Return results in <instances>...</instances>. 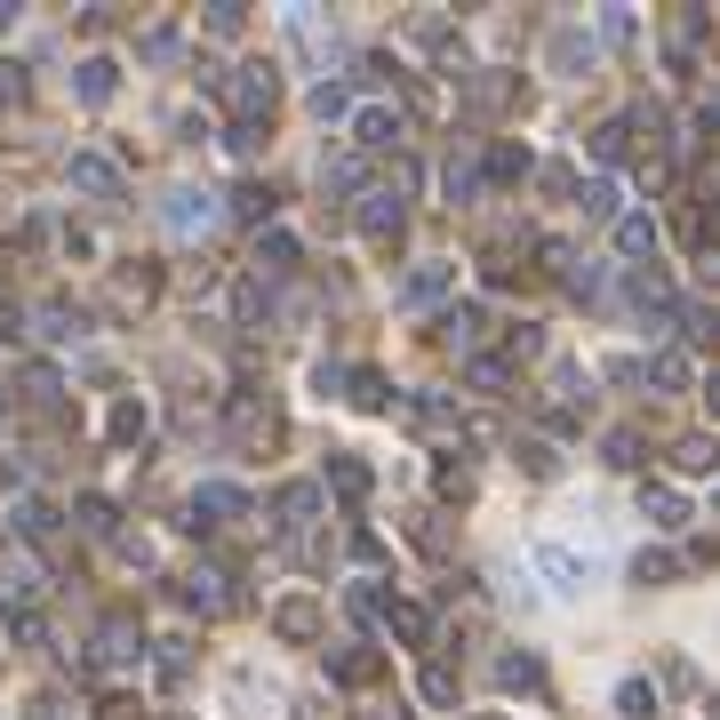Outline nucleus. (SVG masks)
I'll return each mask as SVG.
<instances>
[{
  "instance_id": "nucleus-8",
  "label": "nucleus",
  "mask_w": 720,
  "mask_h": 720,
  "mask_svg": "<svg viewBox=\"0 0 720 720\" xmlns=\"http://www.w3.org/2000/svg\"><path fill=\"white\" fill-rule=\"evenodd\" d=\"M640 376H648V385H657V393H689V385H697V361L680 353V345H657V353H648V368H640Z\"/></svg>"
},
{
  "instance_id": "nucleus-38",
  "label": "nucleus",
  "mask_w": 720,
  "mask_h": 720,
  "mask_svg": "<svg viewBox=\"0 0 720 720\" xmlns=\"http://www.w3.org/2000/svg\"><path fill=\"white\" fill-rule=\"evenodd\" d=\"M232 217L264 225V217H272V192H264V185H240V192H232Z\"/></svg>"
},
{
  "instance_id": "nucleus-9",
  "label": "nucleus",
  "mask_w": 720,
  "mask_h": 720,
  "mask_svg": "<svg viewBox=\"0 0 720 720\" xmlns=\"http://www.w3.org/2000/svg\"><path fill=\"white\" fill-rule=\"evenodd\" d=\"M289 41L313 56V64H328V49H336V24L321 17V9H289Z\"/></svg>"
},
{
  "instance_id": "nucleus-29",
  "label": "nucleus",
  "mask_w": 720,
  "mask_h": 720,
  "mask_svg": "<svg viewBox=\"0 0 720 720\" xmlns=\"http://www.w3.org/2000/svg\"><path fill=\"white\" fill-rule=\"evenodd\" d=\"M41 336H49V345H73V336H81V313H73V304H41Z\"/></svg>"
},
{
  "instance_id": "nucleus-24",
  "label": "nucleus",
  "mask_w": 720,
  "mask_h": 720,
  "mask_svg": "<svg viewBox=\"0 0 720 720\" xmlns=\"http://www.w3.org/2000/svg\"><path fill=\"white\" fill-rule=\"evenodd\" d=\"M32 593H41V576H32V561H9V568H0V608H24Z\"/></svg>"
},
{
  "instance_id": "nucleus-18",
  "label": "nucleus",
  "mask_w": 720,
  "mask_h": 720,
  "mask_svg": "<svg viewBox=\"0 0 720 720\" xmlns=\"http://www.w3.org/2000/svg\"><path fill=\"white\" fill-rule=\"evenodd\" d=\"M96 648H105V665H145V633L121 625V616H113L105 633H96Z\"/></svg>"
},
{
  "instance_id": "nucleus-17",
  "label": "nucleus",
  "mask_w": 720,
  "mask_h": 720,
  "mask_svg": "<svg viewBox=\"0 0 720 720\" xmlns=\"http://www.w3.org/2000/svg\"><path fill=\"white\" fill-rule=\"evenodd\" d=\"M73 88H81V105H113V88H121V64H113V56H88L81 73H73Z\"/></svg>"
},
{
  "instance_id": "nucleus-19",
  "label": "nucleus",
  "mask_w": 720,
  "mask_h": 720,
  "mask_svg": "<svg viewBox=\"0 0 720 720\" xmlns=\"http://www.w3.org/2000/svg\"><path fill=\"white\" fill-rule=\"evenodd\" d=\"M296 264V232L289 225H264L257 232V272H289Z\"/></svg>"
},
{
  "instance_id": "nucleus-33",
  "label": "nucleus",
  "mask_w": 720,
  "mask_h": 720,
  "mask_svg": "<svg viewBox=\"0 0 720 720\" xmlns=\"http://www.w3.org/2000/svg\"><path fill=\"white\" fill-rule=\"evenodd\" d=\"M593 153H601V160H625V153H633V128H625V121H601V128H593Z\"/></svg>"
},
{
  "instance_id": "nucleus-20",
  "label": "nucleus",
  "mask_w": 720,
  "mask_h": 720,
  "mask_svg": "<svg viewBox=\"0 0 720 720\" xmlns=\"http://www.w3.org/2000/svg\"><path fill=\"white\" fill-rule=\"evenodd\" d=\"M9 521H17V536H24V544H41V536H56V504H49V497H24V504L9 512Z\"/></svg>"
},
{
  "instance_id": "nucleus-31",
  "label": "nucleus",
  "mask_w": 720,
  "mask_h": 720,
  "mask_svg": "<svg viewBox=\"0 0 720 720\" xmlns=\"http://www.w3.org/2000/svg\"><path fill=\"white\" fill-rule=\"evenodd\" d=\"M504 376H512V368L489 361V353H472V361H465V385H472V393H504Z\"/></svg>"
},
{
  "instance_id": "nucleus-1",
  "label": "nucleus",
  "mask_w": 720,
  "mask_h": 720,
  "mask_svg": "<svg viewBox=\"0 0 720 720\" xmlns=\"http://www.w3.org/2000/svg\"><path fill=\"white\" fill-rule=\"evenodd\" d=\"M160 225L177 232V240H192V232H209V225H217V192H209V185H177V192L160 200Z\"/></svg>"
},
{
  "instance_id": "nucleus-14",
  "label": "nucleus",
  "mask_w": 720,
  "mask_h": 720,
  "mask_svg": "<svg viewBox=\"0 0 720 720\" xmlns=\"http://www.w3.org/2000/svg\"><path fill=\"white\" fill-rule=\"evenodd\" d=\"M440 336H449L457 353H480V336H489V313H480V304H449V313H440Z\"/></svg>"
},
{
  "instance_id": "nucleus-46",
  "label": "nucleus",
  "mask_w": 720,
  "mask_h": 720,
  "mask_svg": "<svg viewBox=\"0 0 720 720\" xmlns=\"http://www.w3.org/2000/svg\"><path fill=\"white\" fill-rule=\"evenodd\" d=\"M24 88V64H0V96H17Z\"/></svg>"
},
{
  "instance_id": "nucleus-27",
  "label": "nucleus",
  "mask_w": 720,
  "mask_h": 720,
  "mask_svg": "<svg viewBox=\"0 0 720 720\" xmlns=\"http://www.w3.org/2000/svg\"><path fill=\"white\" fill-rule=\"evenodd\" d=\"M328 672L345 680V689H361V680H376V657H368V648H336V657H328Z\"/></svg>"
},
{
  "instance_id": "nucleus-32",
  "label": "nucleus",
  "mask_w": 720,
  "mask_h": 720,
  "mask_svg": "<svg viewBox=\"0 0 720 720\" xmlns=\"http://www.w3.org/2000/svg\"><path fill=\"white\" fill-rule=\"evenodd\" d=\"M393 633H400V640H417V648H425V640H432V616H425L417 601H393Z\"/></svg>"
},
{
  "instance_id": "nucleus-21",
  "label": "nucleus",
  "mask_w": 720,
  "mask_h": 720,
  "mask_svg": "<svg viewBox=\"0 0 720 720\" xmlns=\"http://www.w3.org/2000/svg\"><path fill=\"white\" fill-rule=\"evenodd\" d=\"M185 608L217 616V608H225V576H217V568H192V576H185Z\"/></svg>"
},
{
  "instance_id": "nucleus-28",
  "label": "nucleus",
  "mask_w": 720,
  "mask_h": 720,
  "mask_svg": "<svg viewBox=\"0 0 720 720\" xmlns=\"http://www.w3.org/2000/svg\"><path fill=\"white\" fill-rule=\"evenodd\" d=\"M145 425H153V417H145V400H113V417H105L113 440H145Z\"/></svg>"
},
{
  "instance_id": "nucleus-47",
  "label": "nucleus",
  "mask_w": 720,
  "mask_h": 720,
  "mask_svg": "<svg viewBox=\"0 0 720 720\" xmlns=\"http://www.w3.org/2000/svg\"><path fill=\"white\" fill-rule=\"evenodd\" d=\"M9 24H17V9H9V0H0V32H9Z\"/></svg>"
},
{
  "instance_id": "nucleus-39",
  "label": "nucleus",
  "mask_w": 720,
  "mask_h": 720,
  "mask_svg": "<svg viewBox=\"0 0 720 720\" xmlns=\"http://www.w3.org/2000/svg\"><path fill=\"white\" fill-rule=\"evenodd\" d=\"M24 393H32V400H56V393H64V376H56L49 361H32V368H24Z\"/></svg>"
},
{
  "instance_id": "nucleus-11",
  "label": "nucleus",
  "mask_w": 720,
  "mask_h": 720,
  "mask_svg": "<svg viewBox=\"0 0 720 720\" xmlns=\"http://www.w3.org/2000/svg\"><path fill=\"white\" fill-rule=\"evenodd\" d=\"M272 64H240V81H232V105H240V121H257V113H272Z\"/></svg>"
},
{
  "instance_id": "nucleus-36",
  "label": "nucleus",
  "mask_w": 720,
  "mask_h": 720,
  "mask_svg": "<svg viewBox=\"0 0 720 720\" xmlns=\"http://www.w3.org/2000/svg\"><path fill=\"white\" fill-rule=\"evenodd\" d=\"M353 400H361V408H393V385H385L376 368H353Z\"/></svg>"
},
{
  "instance_id": "nucleus-43",
  "label": "nucleus",
  "mask_w": 720,
  "mask_h": 720,
  "mask_svg": "<svg viewBox=\"0 0 720 720\" xmlns=\"http://www.w3.org/2000/svg\"><path fill=\"white\" fill-rule=\"evenodd\" d=\"M633 576H640V585H648V576L665 585V576H672V553H640V561H633Z\"/></svg>"
},
{
  "instance_id": "nucleus-30",
  "label": "nucleus",
  "mask_w": 720,
  "mask_h": 720,
  "mask_svg": "<svg viewBox=\"0 0 720 720\" xmlns=\"http://www.w3.org/2000/svg\"><path fill=\"white\" fill-rule=\"evenodd\" d=\"M281 512H289V521H313V512H321V480H289V489H281Z\"/></svg>"
},
{
  "instance_id": "nucleus-26",
  "label": "nucleus",
  "mask_w": 720,
  "mask_h": 720,
  "mask_svg": "<svg viewBox=\"0 0 720 720\" xmlns=\"http://www.w3.org/2000/svg\"><path fill=\"white\" fill-rule=\"evenodd\" d=\"M81 529L88 536H121V504L113 497H81Z\"/></svg>"
},
{
  "instance_id": "nucleus-15",
  "label": "nucleus",
  "mask_w": 720,
  "mask_h": 720,
  "mask_svg": "<svg viewBox=\"0 0 720 720\" xmlns=\"http://www.w3.org/2000/svg\"><path fill=\"white\" fill-rule=\"evenodd\" d=\"M576 209H585L593 225H616V217H625V192H616V177H585V185H576Z\"/></svg>"
},
{
  "instance_id": "nucleus-37",
  "label": "nucleus",
  "mask_w": 720,
  "mask_h": 720,
  "mask_svg": "<svg viewBox=\"0 0 720 720\" xmlns=\"http://www.w3.org/2000/svg\"><path fill=\"white\" fill-rule=\"evenodd\" d=\"M489 177H497V185L529 177V153H521V145H497V153H489Z\"/></svg>"
},
{
  "instance_id": "nucleus-4",
  "label": "nucleus",
  "mask_w": 720,
  "mask_h": 720,
  "mask_svg": "<svg viewBox=\"0 0 720 720\" xmlns=\"http://www.w3.org/2000/svg\"><path fill=\"white\" fill-rule=\"evenodd\" d=\"M544 64H553V73H593L601 64V41L585 24H553V41H544Z\"/></svg>"
},
{
  "instance_id": "nucleus-7",
  "label": "nucleus",
  "mask_w": 720,
  "mask_h": 720,
  "mask_svg": "<svg viewBox=\"0 0 720 720\" xmlns=\"http://www.w3.org/2000/svg\"><path fill=\"white\" fill-rule=\"evenodd\" d=\"M457 289V264H440V257H425V264H408V281L393 289L400 304H432V296H449Z\"/></svg>"
},
{
  "instance_id": "nucleus-5",
  "label": "nucleus",
  "mask_w": 720,
  "mask_h": 720,
  "mask_svg": "<svg viewBox=\"0 0 720 720\" xmlns=\"http://www.w3.org/2000/svg\"><path fill=\"white\" fill-rule=\"evenodd\" d=\"M64 177H73V192H88V200H113V192H121V160H113V153H73Z\"/></svg>"
},
{
  "instance_id": "nucleus-3",
  "label": "nucleus",
  "mask_w": 720,
  "mask_h": 720,
  "mask_svg": "<svg viewBox=\"0 0 720 720\" xmlns=\"http://www.w3.org/2000/svg\"><path fill=\"white\" fill-rule=\"evenodd\" d=\"M185 512H192V521H185V529H225V521H240V512H249V497H240V489H232V480H200V489H192V504H185Z\"/></svg>"
},
{
  "instance_id": "nucleus-22",
  "label": "nucleus",
  "mask_w": 720,
  "mask_h": 720,
  "mask_svg": "<svg viewBox=\"0 0 720 720\" xmlns=\"http://www.w3.org/2000/svg\"><path fill=\"white\" fill-rule=\"evenodd\" d=\"M497 689L536 697V689H544V665H536V657H504V665H497Z\"/></svg>"
},
{
  "instance_id": "nucleus-40",
  "label": "nucleus",
  "mask_w": 720,
  "mask_h": 720,
  "mask_svg": "<svg viewBox=\"0 0 720 720\" xmlns=\"http://www.w3.org/2000/svg\"><path fill=\"white\" fill-rule=\"evenodd\" d=\"M672 465L689 472V480H697V472H712V440H680V449H672Z\"/></svg>"
},
{
  "instance_id": "nucleus-6",
  "label": "nucleus",
  "mask_w": 720,
  "mask_h": 720,
  "mask_svg": "<svg viewBox=\"0 0 720 720\" xmlns=\"http://www.w3.org/2000/svg\"><path fill=\"white\" fill-rule=\"evenodd\" d=\"M640 512H648V529H689L697 521L689 497H680L672 480H640Z\"/></svg>"
},
{
  "instance_id": "nucleus-45",
  "label": "nucleus",
  "mask_w": 720,
  "mask_h": 720,
  "mask_svg": "<svg viewBox=\"0 0 720 720\" xmlns=\"http://www.w3.org/2000/svg\"><path fill=\"white\" fill-rule=\"evenodd\" d=\"M209 32H240V0H217V9H209Z\"/></svg>"
},
{
  "instance_id": "nucleus-13",
  "label": "nucleus",
  "mask_w": 720,
  "mask_h": 720,
  "mask_svg": "<svg viewBox=\"0 0 720 720\" xmlns=\"http://www.w3.org/2000/svg\"><path fill=\"white\" fill-rule=\"evenodd\" d=\"M616 257H657V217H648V209H625V217H616Z\"/></svg>"
},
{
  "instance_id": "nucleus-10",
  "label": "nucleus",
  "mask_w": 720,
  "mask_h": 720,
  "mask_svg": "<svg viewBox=\"0 0 720 720\" xmlns=\"http://www.w3.org/2000/svg\"><path fill=\"white\" fill-rule=\"evenodd\" d=\"M353 145H361V153L400 145V113H393V105H361V113H353Z\"/></svg>"
},
{
  "instance_id": "nucleus-34",
  "label": "nucleus",
  "mask_w": 720,
  "mask_h": 720,
  "mask_svg": "<svg viewBox=\"0 0 720 720\" xmlns=\"http://www.w3.org/2000/svg\"><path fill=\"white\" fill-rule=\"evenodd\" d=\"M616 712H625V720H648V712H657V689H648V680H625V689H616Z\"/></svg>"
},
{
  "instance_id": "nucleus-42",
  "label": "nucleus",
  "mask_w": 720,
  "mask_h": 720,
  "mask_svg": "<svg viewBox=\"0 0 720 720\" xmlns=\"http://www.w3.org/2000/svg\"><path fill=\"white\" fill-rule=\"evenodd\" d=\"M521 465H529L536 480H553V472H561V457H553V449H544V440H521Z\"/></svg>"
},
{
  "instance_id": "nucleus-23",
  "label": "nucleus",
  "mask_w": 720,
  "mask_h": 720,
  "mask_svg": "<svg viewBox=\"0 0 720 720\" xmlns=\"http://www.w3.org/2000/svg\"><path fill=\"white\" fill-rule=\"evenodd\" d=\"M304 105H313L321 121H353V88H345V81H313V96H304Z\"/></svg>"
},
{
  "instance_id": "nucleus-16",
  "label": "nucleus",
  "mask_w": 720,
  "mask_h": 720,
  "mask_svg": "<svg viewBox=\"0 0 720 720\" xmlns=\"http://www.w3.org/2000/svg\"><path fill=\"white\" fill-rule=\"evenodd\" d=\"M400 217H408V209H400V192H361V232H368V240H393Z\"/></svg>"
},
{
  "instance_id": "nucleus-41",
  "label": "nucleus",
  "mask_w": 720,
  "mask_h": 720,
  "mask_svg": "<svg viewBox=\"0 0 720 720\" xmlns=\"http://www.w3.org/2000/svg\"><path fill=\"white\" fill-rule=\"evenodd\" d=\"M425 705H457V672H449V665L425 672Z\"/></svg>"
},
{
  "instance_id": "nucleus-25",
  "label": "nucleus",
  "mask_w": 720,
  "mask_h": 720,
  "mask_svg": "<svg viewBox=\"0 0 720 720\" xmlns=\"http://www.w3.org/2000/svg\"><path fill=\"white\" fill-rule=\"evenodd\" d=\"M328 489L336 497H368V465L361 457H328Z\"/></svg>"
},
{
  "instance_id": "nucleus-35",
  "label": "nucleus",
  "mask_w": 720,
  "mask_h": 720,
  "mask_svg": "<svg viewBox=\"0 0 720 720\" xmlns=\"http://www.w3.org/2000/svg\"><path fill=\"white\" fill-rule=\"evenodd\" d=\"M440 192H449V200H472V192H480V168H472V160H449V168H440Z\"/></svg>"
},
{
  "instance_id": "nucleus-2",
  "label": "nucleus",
  "mask_w": 720,
  "mask_h": 720,
  "mask_svg": "<svg viewBox=\"0 0 720 720\" xmlns=\"http://www.w3.org/2000/svg\"><path fill=\"white\" fill-rule=\"evenodd\" d=\"M536 576H544V585H553L561 601H576V593L593 585V561H585V553H568V544H536Z\"/></svg>"
},
{
  "instance_id": "nucleus-12",
  "label": "nucleus",
  "mask_w": 720,
  "mask_h": 720,
  "mask_svg": "<svg viewBox=\"0 0 720 720\" xmlns=\"http://www.w3.org/2000/svg\"><path fill=\"white\" fill-rule=\"evenodd\" d=\"M272 633H281V640H313L321 633V601L313 593H289L281 608H272Z\"/></svg>"
},
{
  "instance_id": "nucleus-44",
  "label": "nucleus",
  "mask_w": 720,
  "mask_h": 720,
  "mask_svg": "<svg viewBox=\"0 0 720 720\" xmlns=\"http://www.w3.org/2000/svg\"><path fill=\"white\" fill-rule=\"evenodd\" d=\"M608 465H640V440L633 432H608Z\"/></svg>"
}]
</instances>
